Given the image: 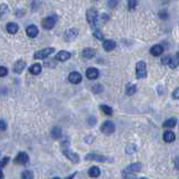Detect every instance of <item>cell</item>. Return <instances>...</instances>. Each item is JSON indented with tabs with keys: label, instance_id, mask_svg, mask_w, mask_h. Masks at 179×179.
Returning <instances> with one entry per match:
<instances>
[{
	"label": "cell",
	"instance_id": "cell-1",
	"mask_svg": "<svg viewBox=\"0 0 179 179\" xmlns=\"http://www.w3.org/2000/svg\"><path fill=\"white\" fill-rule=\"evenodd\" d=\"M86 19H88L90 26L93 28V29H98L99 28V13L96 11V9L94 8H91L86 11Z\"/></svg>",
	"mask_w": 179,
	"mask_h": 179
},
{
	"label": "cell",
	"instance_id": "cell-2",
	"mask_svg": "<svg viewBox=\"0 0 179 179\" xmlns=\"http://www.w3.org/2000/svg\"><path fill=\"white\" fill-rule=\"evenodd\" d=\"M63 155H64L69 160H71L72 162H74V163L80 162V157H78V155L76 152H74L73 150L69 149L67 146H66L65 148L63 147Z\"/></svg>",
	"mask_w": 179,
	"mask_h": 179
},
{
	"label": "cell",
	"instance_id": "cell-3",
	"mask_svg": "<svg viewBox=\"0 0 179 179\" xmlns=\"http://www.w3.org/2000/svg\"><path fill=\"white\" fill-rule=\"evenodd\" d=\"M55 52V48L53 47H47V48H44L42 50H38L34 54V58L35 59H44L46 57H48L49 55H52L53 53Z\"/></svg>",
	"mask_w": 179,
	"mask_h": 179
},
{
	"label": "cell",
	"instance_id": "cell-4",
	"mask_svg": "<svg viewBox=\"0 0 179 179\" xmlns=\"http://www.w3.org/2000/svg\"><path fill=\"white\" fill-rule=\"evenodd\" d=\"M136 73H137V77L140 80V78H144L147 76V65L143 61L137 63V66H136Z\"/></svg>",
	"mask_w": 179,
	"mask_h": 179
},
{
	"label": "cell",
	"instance_id": "cell-5",
	"mask_svg": "<svg viewBox=\"0 0 179 179\" xmlns=\"http://www.w3.org/2000/svg\"><path fill=\"white\" fill-rule=\"evenodd\" d=\"M101 131L102 133L106 134V136H110L115 131V125L112 121H105L103 122V124L101 125Z\"/></svg>",
	"mask_w": 179,
	"mask_h": 179
},
{
	"label": "cell",
	"instance_id": "cell-6",
	"mask_svg": "<svg viewBox=\"0 0 179 179\" xmlns=\"http://www.w3.org/2000/svg\"><path fill=\"white\" fill-rule=\"evenodd\" d=\"M55 24H56V17L55 16H49V17H46V18L43 19L42 26H43V28L49 30V29H52V28H54Z\"/></svg>",
	"mask_w": 179,
	"mask_h": 179
},
{
	"label": "cell",
	"instance_id": "cell-7",
	"mask_svg": "<svg viewBox=\"0 0 179 179\" xmlns=\"http://www.w3.org/2000/svg\"><path fill=\"white\" fill-rule=\"evenodd\" d=\"M141 168H142V166H141V163L139 162H134L132 163V165H130V166H128L125 169L122 171V176H127L128 173H139L141 170Z\"/></svg>",
	"mask_w": 179,
	"mask_h": 179
},
{
	"label": "cell",
	"instance_id": "cell-8",
	"mask_svg": "<svg viewBox=\"0 0 179 179\" xmlns=\"http://www.w3.org/2000/svg\"><path fill=\"white\" fill-rule=\"evenodd\" d=\"M86 160H96L99 162H104L106 161V157H104L101 153H96V152H90L88 155H86L85 157Z\"/></svg>",
	"mask_w": 179,
	"mask_h": 179
},
{
	"label": "cell",
	"instance_id": "cell-9",
	"mask_svg": "<svg viewBox=\"0 0 179 179\" xmlns=\"http://www.w3.org/2000/svg\"><path fill=\"white\" fill-rule=\"evenodd\" d=\"M15 161H16L17 163H19V165L25 166V165H27V163L29 162V156H28L26 152L21 151V152H19L18 155H17Z\"/></svg>",
	"mask_w": 179,
	"mask_h": 179
},
{
	"label": "cell",
	"instance_id": "cell-10",
	"mask_svg": "<svg viewBox=\"0 0 179 179\" xmlns=\"http://www.w3.org/2000/svg\"><path fill=\"white\" fill-rule=\"evenodd\" d=\"M77 36H78L77 29H75V28H71V29H69L65 33V35H64V39H65L66 42H73V40H74Z\"/></svg>",
	"mask_w": 179,
	"mask_h": 179
},
{
	"label": "cell",
	"instance_id": "cell-11",
	"mask_svg": "<svg viewBox=\"0 0 179 179\" xmlns=\"http://www.w3.org/2000/svg\"><path fill=\"white\" fill-rule=\"evenodd\" d=\"M69 81L73 84H78L82 82V75L77 72H72L69 75Z\"/></svg>",
	"mask_w": 179,
	"mask_h": 179
},
{
	"label": "cell",
	"instance_id": "cell-12",
	"mask_svg": "<svg viewBox=\"0 0 179 179\" xmlns=\"http://www.w3.org/2000/svg\"><path fill=\"white\" fill-rule=\"evenodd\" d=\"M71 58V53L66 52V50H61L56 54V59L59 61V62H65L67 59Z\"/></svg>",
	"mask_w": 179,
	"mask_h": 179
},
{
	"label": "cell",
	"instance_id": "cell-13",
	"mask_svg": "<svg viewBox=\"0 0 179 179\" xmlns=\"http://www.w3.org/2000/svg\"><path fill=\"white\" fill-rule=\"evenodd\" d=\"M86 77L88 80H96L99 77V69L95 67H90L86 69Z\"/></svg>",
	"mask_w": 179,
	"mask_h": 179
},
{
	"label": "cell",
	"instance_id": "cell-14",
	"mask_svg": "<svg viewBox=\"0 0 179 179\" xmlns=\"http://www.w3.org/2000/svg\"><path fill=\"white\" fill-rule=\"evenodd\" d=\"M95 54H96V50L93 48H84L83 50H82V56L86 59L93 58V57L95 56Z\"/></svg>",
	"mask_w": 179,
	"mask_h": 179
},
{
	"label": "cell",
	"instance_id": "cell-15",
	"mask_svg": "<svg viewBox=\"0 0 179 179\" xmlns=\"http://www.w3.org/2000/svg\"><path fill=\"white\" fill-rule=\"evenodd\" d=\"M26 33L30 38H35V37H37V35H38V28H37L35 25H29V26L27 27Z\"/></svg>",
	"mask_w": 179,
	"mask_h": 179
},
{
	"label": "cell",
	"instance_id": "cell-16",
	"mask_svg": "<svg viewBox=\"0 0 179 179\" xmlns=\"http://www.w3.org/2000/svg\"><path fill=\"white\" fill-rule=\"evenodd\" d=\"M25 66H26V63L24 62V61H21V59H19V61H17L15 66H13V71L17 74H20L25 69Z\"/></svg>",
	"mask_w": 179,
	"mask_h": 179
},
{
	"label": "cell",
	"instance_id": "cell-17",
	"mask_svg": "<svg viewBox=\"0 0 179 179\" xmlns=\"http://www.w3.org/2000/svg\"><path fill=\"white\" fill-rule=\"evenodd\" d=\"M163 52V47L161 45H155L150 49V54L152 56H159L161 55Z\"/></svg>",
	"mask_w": 179,
	"mask_h": 179
},
{
	"label": "cell",
	"instance_id": "cell-18",
	"mask_svg": "<svg viewBox=\"0 0 179 179\" xmlns=\"http://www.w3.org/2000/svg\"><path fill=\"white\" fill-rule=\"evenodd\" d=\"M103 48L106 52H111V50H113L115 48V43L113 40H111V39H106V40L103 42Z\"/></svg>",
	"mask_w": 179,
	"mask_h": 179
},
{
	"label": "cell",
	"instance_id": "cell-19",
	"mask_svg": "<svg viewBox=\"0 0 179 179\" xmlns=\"http://www.w3.org/2000/svg\"><path fill=\"white\" fill-rule=\"evenodd\" d=\"M6 28H7V32L9 34H13H13H16L17 32L19 30V26H18L16 23H8Z\"/></svg>",
	"mask_w": 179,
	"mask_h": 179
},
{
	"label": "cell",
	"instance_id": "cell-20",
	"mask_svg": "<svg viewBox=\"0 0 179 179\" xmlns=\"http://www.w3.org/2000/svg\"><path fill=\"white\" fill-rule=\"evenodd\" d=\"M176 139V134L173 133V131H166L163 133V140L165 142H173Z\"/></svg>",
	"mask_w": 179,
	"mask_h": 179
},
{
	"label": "cell",
	"instance_id": "cell-21",
	"mask_svg": "<svg viewBox=\"0 0 179 179\" xmlns=\"http://www.w3.org/2000/svg\"><path fill=\"white\" fill-rule=\"evenodd\" d=\"M100 173H101V170H100V168L96 166H93L88 169V176L92 177V178H96V177H99L100 176Z\"/></svg>",
	"mask_w": 179,
	"mask_h": 179
},
{
	"label": "cell",
	"instance_id": "cell-22",
	"mask_svg": "<svg viewBox=\"0 0 179 179\" xmlns=\"http://www.w3.org/2000/svg\"><path fill=\"white\" fill-rule=\"evenodd\" d=\"M8 13H9V8H8V6H7L6 3H1V5H0V19L6 18Z\"/></svg>",
	"mask_w": 179,
	"mask_h": 179
},
{
	"label": "cell",
	"instance_id": "cell-23",
	"mask_svg": "<svg viewBox=\"0 0 179 179\" xmlns=\"http://www.w3.org/2000/svg\"><path fill=\"white\" fill-rule=\"evenodd\" d=\"M178 65H179V53H177L176 55L173 56V57L170 58L169 66L171 67V69H176Z\"/></svg>",
	"mask_w": 179,
	"mask_h": 179
},
{
	"label": "cell",
	"instance_id": "cell-24",
	"mask_svg": "<svg viewBox=\"0 0 179 179\" xmlns=\"http://www.w3.org/2000/svg\"><path fill=\"white\" fill-rule=\"evenodd\" d=\"M176 124H177V120H176V119H173V117H170V119H168L167 121H165V122H163V127L173 129V128L176 127Z\"/></svg>",
	"mask_w": 179,
	"mask_h": 179
},
{
	"label": "cell",
	"instance_id": "cell-25",
	"mask_svg": "<svg viewBox=\"0 0 179 179\" xmlns=\"http://www.w3.org/2000/svg\"><path fill=\"white\" fill-rule=\"evenodd\" d=\"M52 137L54 139H59L62 137V129L59 127H54L52 130Z\"/></svg>",
	"mask_w": 179,
	"mask_h": 179
},
{
	"label": "cell",
	"instance_id": "cell-26",
	"mask_svg": "<svg viewBox=\"0 0 179 179\" xmlns=\"http://www.w3.org/2000/svg\"><path fill=\"white\" fill-rule=\"evenodd\" d=\"M29 72L34 75H38L42 72V65L40 64H34L33 66H30Z\"/></svg>",
	"mask_w": 179,
	"mask_h": 179
},
{
	"label": "cell",
	"instance_id": "cell-27",
	"mask_svg": "<svg viewBox=\"0 0 179 179\" xmlns=\"http://www.w3.org/2000/svg\"><path fill=\"white\" fill-rule=\"evenodd\" d=\"M136 92H137V86H136V85L134 84H128L127 85V88H125V93H127V95L131 96V95H133Z\"/></svg>",
	"mask_w": 179,
	"mask_h": 179
},
{
	"label": "cell",
	"instance_id": "cell-28",
	"mask_svg": "<svg viewBox=\"0 0 179 179\" xmlns=\"http://www.w3.org/2000/svg\"><path fill=\"white\" fill-rule=\"evenodd\" d=\"M100 109H101L103 112H104L106 115H112V113H113V110L111 109L109 105H104V104H102V105H100Z\"/></svg>",
	"mask_w": 179,
	"mask_h": 179
},
{
	"label": "cell",
	"instance_id": "cell-29",
	"mask_svg": "<svg viewBox=\"0 0 179 179\" xmlns=\"http://www.w3.org/2000/svg\"><path fill=\"white\" fill-rule=\"evenodd\" d=\"M136 150H137V146L136 144H129V146L127 147V149H125V152L128 153V155H132V153L136 152Z\"/></svg>",
	"mask_w": 179,
	"mask_h": 179
},
{
	"label": "cell",
	"instance_id": "cell-30",
	"mask_svg": "<svg viewBox=\"0 0 179 179\" xmlns=\"http://www.w3.org/2000/svg\"><path fill=\"white\" fill-rule=\"evenodd\" d=\"M21 177H23L24 179H32V178H34V173H33V171H30V170H25L23 173V175H21Z\"/></svg>",
	"mask_w": 179,
	"mask_h": 179
},
{
	"label": "cell",
	"instance_id": "cell-31",
	"mask_svg": "<svg viewBox=\"0 0 179 179\" xmlns=\"http://www.w3.org/2000/svg\"><path fill=\"white\" fill-rule=\"evenodd\" d=\"M93 35H94V37L96 39H99V40H102V39H104V35L101 33V30L99 29H95L94 32H93Z\"/></svg>",
	"mask_w": 179,
	"mask_h": 179
},
{
	"label": "cell",
	"instance_id": "cell-32",
	"mask_svg": "<svg viewBox=\"0 0 179 179\" xmlns=\"http://www.w3.org/2000/svg\"><path fill=\"white\" fill-rule=\"evenodd\" d=\"M138 5V0H129V3H128V7L130 10L136 9V7Z\"/></svg>",
	"mask_w": 179,
	"mask_h": 179
},
{
	"label": "cell",
	"instance_id": "cell-33",
	"mask_svg": "<svg viewBox=\"0 0 179 179\" xmlns=\"http://www.w3.org/2000/svg\"><path fill=\"white\" fill-rule=\"evenodd\" d=\"M170 58H171V56H169V55L163 56L162 58H161V64H163V65H169Z\"/></svg>",
	"mask_w": 179,
	"mask_h": 179
},
{
	"label": "cell",
	"instance_id": "cell-34",
	"mask_svg": "<svg viewBox=\"0 0 179 179\" xmlns=\"http://www.w3.org/2000/svg\"><path fill=\"white\" fill-rule=\"evenodd\" d=\"M9 160H10L9 157H5L2 160H0V169H2L3 167H5L7 163H8V161H9Z\"/></svg>",
	"mask_w": 179,
	"mask_h": 179
},
{
	"label": "cell",
	"instance_id": "cell-35",
	"mask_svg": "<svg viewBox=\"0 0 179 179\" xmlns=\"http://www.w3.org/2000/svg\"><path fill=\"white\" fill-rule=\"evenodd\" d=\"M7 74H8V69L3 66H0V77H5Z\"/></svg>",
	"mask_w": 179,
	"mask_h": 179
},
{
	"label": "cell",
	"instance_id": "cell-36",
	"mask_svg": "<svg viewBox=\"0 0 179 179\" xmlns=\"http://www.w3.org/2000/svg\"><path fill=\"white\" fill-rule=\"evenodd\" d=\"M117 5V0H109L107 1V6L110 7V8H115Z\"/></svg>",
	"mask_w": 179,
	"mask_h": 179
},
{
	"label": "cell",
	"instance_id": "cell-37",
	"mask_svg": "<svg viewBox=\"0 0 179 179\" xmlns=\"http://www.w3.org/2000/svg\"><path fill=\"white\" fill-rule=\"evenodd\" d=\"M102 91H103V88H102L101 85H95V86H93V92L94 93H100Z\"/></svg>",
	"mask_w": 179,
	"mask_h": 179
},
{
	"label": "cell",
	"instance_id": "cell-38",
	"mask_svg": "<svg viewBox=\"0 0 179 179\" xmlns=\"http://www.w3.org/2000/svg\"><path fill=\"white\" fill-rule=\"evenodd\" d=\"M7 129V124L5 121L0 120V130H6Z\"/></svg>",
	"mask_w": 179,
	"mask_h": 179
},
{
	"label": "cell",
	"instance_id": "cell-39",
	"mask_svg": "<svg viewBox=\"0 0 179 179\" xmlns=\"http://www.w3.org/2000/svg\"><path fill=\"white\" fill-rule=\"evenodd\" d=\"M173 99H177V100H179V88L175 90V92L173 93Z\"/></svg>",
	"mask_w": 179,
	"mask_h": 179
},
{
	"label": "cell",
	"instance_id": "cell-40",
	"mask_svg": "<svg viewBox=\"0 0 179 179\" xmlns=\"http://www.w3.org/2000/svg\"><path fill=\"white\" fill-rule=\"evenodd\" d=\"M92 117V119H90V121H88V122H90V124H91V125H93V124H94L95 122H96V120H95V119L93 117Z\"/></svg>",
	"mask_w": 179,
	"mask_h": 179
},
{
	"label": "cell",
	"instance_id": "cell-41",
	"mask_svg": "<svg viewBox=\"0 0 179 179\" xmlns=\"http://www.w3.org/2000/svg\"><path fill=\"white\" fill-rule=\"evenodd\" d=\"M102 20H103V21H107V19H109V16H107V15H102Z\"/></svg>",
	"mask_w": 179,
	"mask_h": 179
},
{
	"label": "cell",
	"instance_id": "cell-42",
	"mask_svg": "<svg viewBox=\"0 0 179 179\" xmlns=\"http://www.w3.org/2000/svg\"><path fill=\"white\" fill-rule=\"evenodd\" d=\"M175 166H176L177 169H179V159L176 160V163H175Z\"/></svg>",
	"mask_w": 179,
	"mask_h": 179
}]
</instances>
